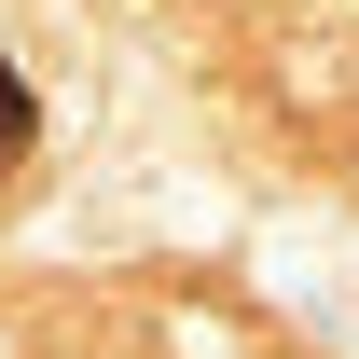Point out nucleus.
<instances>
[{
  "mask_svg": "<svg viewBox=\"0 0 359 359\" xmlns=\"http://www.w3.org/2000/svg\"><path fill=\"white\" fill-rule=\"evenodd\" d=\"M28 138H42V111H28V69H14V55H0V180L28 166Z\"/></svg>",
  "mask_w": 359,
  "mask_h": 359,
  "instance_id": "1",
  "label": "nucleus"
}]
</instances>
